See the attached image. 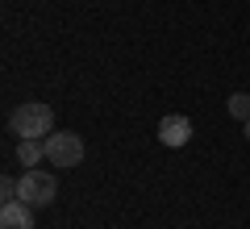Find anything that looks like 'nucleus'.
Masks as SVG:
<instances>
[{
  "label": "nucleus",
  "mask_w": 250,
  "mask_h": 229,
  "mask_svg": "<svg viewBox=\"0 0 250 229\" xmlns=\"http://www.w3.org/2000/svg\"><path fill=\"white\" fill-rule=\"evenodd\" d=\"M9 129L17 138H50L54 133V108L42 104V100H25L21 108H13Z\"/></svg>",
  "instance_id": "1"
},
{
  "label": "nucleus",
  "mask_w": 250,
  "mask_h": 229,
  "mask_svg": "<svg viewBox=\"0 0 250 229\" xmlns=\"http://www.w3.org/2000/svg\"><path fill=\"white\" fill-rule=\"evenodd\" d=\"M54 192H59V184H54V175L42 171V167H29L25 175L17 179V200L34 204V208H46V204L54 200Z\"/></svg>",
  "instance_id": "2"
},
{
  "label": "nucleus",
  "mask_w": 250,
  "mask_h": 229,
  "mask_svg": "<svg viewBox=\"0 0 250 229\" xmlns=\"http://www.w3.org/2000/svg\"><path fill=\"white\" fill-rule=\"evenodd\" d=\"M46 159H50L54 167H80L83 138L80 133H50V138H46Z\"/></svg>",
  "instance_id": "3"
},
{
  "label": "nucleus",
  "mask_w": 250,
  "mask_h": 229,
  "mask_svg": "<svg viewBox=\"0 0 250 229\" xmlns=\"http://www.w3.org/2000/svg\"><path fill=\"white\" fill-rule=\"evenodd\" d=\"M159 142H163V146H188V142H192V121L179 117V113L163 117V121H159Z\"/></svg>",
  "instance_id": "4"
},
{
  "label": "nucleus",
  "mask_w": 250,
  "mask_h": 229,
  "mask_svg": "<svg viewBox=\"0 0 250 229\" xmlns=\"http://www.w3.org/2000/svg\"><path fill=\"white\" fill-rule=\"evenodd\" d=\"M0 229H34V204L9 200L0 208Z\"/></svg>",
  "instance_id": "5"
},
{
  "label": "nucleus",
  "mask_w": 250,
  "mask_h": 229,
  "mask_svg": "<svg viewBox=\"0 0 250 229\" xmlns=\"http://www.w3.org/2000/svg\"><path fill=\"white\" fill-rule=\"evenodd\" d=\"M46 159V138H17V163L21 167H38Z\"/></svg>",
  "instance_id": "6"
},
{
  "label": "nucleus",
  "mask_w": 250,
  "mask_h": 229,
  "mask_svg": "<svg viewBox=\"0 0 250 229\" xmlns=\"http://www.w3.org/2000/svg\"><path fill=\"white\" fill-rule=\"evenodd\" d=\"M229 113L238 117V121H250V96L246 92H233L229 96Z\"/></svg>",
  "instance_id": "7"
},
{
  "label": "nucleus",
  "mask_w": 250,
  "mask_h": 229,
  "mask_svg": "<svg viewBox=\"0 0 250 229\" xmlns=\"http://www.w3.org/2000/svg\"><path fill=\"white\" fill-rule=\"evenodd\" d=\"M0 196H4V204H9V200H17V179H9V175L0 179Z\"/></svg>",
  "instance_id": "8"
},
{
  "label": "nucleus",
  "mask_w": 250,
  "mask_h": 229,
  "mask_svg": "<svg viewBox=\"0 0 250 229\" xmlns=\"http://www.w3.org/2000/svg\"><path fill=\"white\" fill-rule=\"evenodd\" d=\"M242 125H246V138H250V121H242Z\"/></svg>",
  "instance_id": "9"
}]
</instances>
